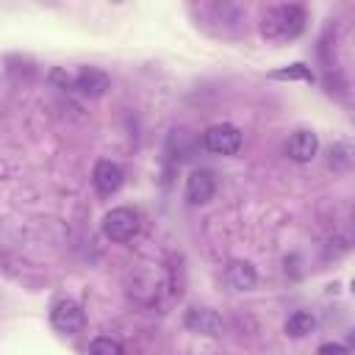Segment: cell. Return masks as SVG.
Returning a JSON list of instances; mask_svg holds the SVG:
<instances>
[{
	"mask_svg": "<svg viewBox=\"0 0 355 355\" xmlns=\"http://www.w3.org/2000/svg\"><path fill=\"white\" fill-rule=\"evenodd\" d=\"M302 31H305V8L297 3L269 8L261 22V33L266 39H294Z\"/></svg>",
	"mask_w": 355,
	"mask_h": 355,
	"instance_id": "cell-1",
	"label": "cell"
},
{
	"mask_svg": "<svg viewBox=\"0 0 355 355\" xmlns=\"http://www.w3.org/2000/svg\"><path fill=\"white\" fill-rule=\"evenodd\" d=\"M202 144L214 155H236L241 150V130L236 125H230V122L211 125L202 133Z\"/></svg>",
	"mask_w": 355,
	"mask_h": 355,
	"instance_id": "cell-2",
	"label": "cell"
},
{
	"mask_svg": "<svg viewBox=\"0 0 355 355\" xmlns=\"http://www.w3.org/2000/svg\"><path fill=\"white\" fill-rule=\"evenodd\" d=\"M139 230V216L130 211V208H111L105 216H103V233L122 244V241H130Z\"/></svg>",
	"mask_w": 355,
	"mask_h": 355,
	"instance_id": "cell-3",
	"label": "cell"
},
{
	"mask_svg": "<svg viewBox=\"0 0 355 355\" xmlns=\"http://www.w3.org/2000/svg\"><path fill=\"white\" fill-rule=\"evenodd\" d=\"M50 324L64 333V336H75L83 330L86 324V316H83V308L75 302V300H58L53 308H50Z\"/></svg>",
	"mask_w": 355,
	"mask_h": 355,
	"instance_id": "cell-4",
	"label": "cell"
},
{
	"mask_svg": "<svg viewBox=\"0 0 355 355\" xmlns=\"http://www.w3.org/2000/svg\"><path fill=\"white\" fill-rule=\"evenodd\" d=\"M72 89L83 97H103L111 89V78L100 67H80L78 75L72 78Z\"/></svg>",
	"mask_w": 355,
	"mask_h": 355,
	"instance_id": "cell-5",
	"label": "cell"
},
{
	"mask_svg": "<svg viewBox=\"0 0 355 355\" xmlns=\"http://www.w3.org/2000/svg\"><path fill=\"white\" fill-rule=\"evenodd\" d=\"M183 324H186V330H191L197 336H211V338L222 336V330H225L222 316L211 308H189L183 316Z\"/></svg>",
	"mask_w": 355,
	"mask_h": 355,
	"instance_id": "cell-6",
	"label": "cell"
},
{
	"mask_svg": "<svg viewBox=\"0 0 355 355\" xmlns=\"http://www.w3.org/2000/svg\"><path fill=\"white\" fill-rule=\"evenodd\" d=\"M316 153H319V136H316L313 130H297V133H291L288 141H286V155H288L291 161H297V164L313 161Z\"/></svg>",
	"mask_w": 355,
	"mask_h": 355,
	"instance_id": "cell-7",
	"label": "cell"
},
{
	"mask_svg": "<svg viewBox=\"0 0 355 355\" xmlns=\"http://www.w3.org/2000/svg\"><path fill=\"white\" fill-rule=\"evenodd\" d=\"M122 180H125V172H122L119 164H114V161H108V158H103V161L94 164L92 183H94V189H97L100 194H114V191H119Z\"/></svg>",
	"mask_w": 355,
	"mask_h": 355,
	"instance_id": "cell-8",
	"label": "cell"
},
{
	"mask_svg": "<svg viewBox=\"0 0 355 355\" xmlns=\"http://www.w3.org/2000/svg\"><path fill=\"white\" fill-rule=\"evenodd\" d=\"M216 191V180H214V172L208 169H194L189 178H186V200L191 205H202L214 197Z\"/></svg>",
	"mask_w": 355,
	"mask_h": 355,
	"instance_id": "cell-9",
	"label": "cell"
},
{
	"mask_svg": "<svg viewBox=\"0 0 355 355\" xmlns=\"http://www.w3.org/2000/svg\"><path fill=\"white\" fill-rule=\"evenodd\" d=\"M225 280H227V286L236 288V291H252L255 283H258V272H255V266H252L250 261L236 258V261H230V263L225 266Z\"/></svg>",
	"mask_w": 355,
	"mask_h": 355,
	"instance_id": "cell-10",
	"label": "cell"
},
{
	"mask_svg": "<svg viewBox=\"0 0 355 355\" xmlns=\"http://www.w3.org/2000/svg\"><path fill=\"white\" fill-rule=\"evenodd\" d=\"M313 327H316V319H313V313H308V311H294V313L286 319V333H288L291 338H305L308 333H313Z\"/></svg>",
	"mask_w": 355,
	"mask_h": 355,
	"instance_id": "cell-11",
	"label": "cell"
},
{
	"mask_svg": "<svg viewBox=\"0 0 355 355\" xmlns=\"http://www.w3.org/2000/svg\"><path fill=\"white\" fill-rule=\"evenodd\" d=\"M272 78H277V80H305V83H313V72L305 67V64H288L286 69H277V72H272Z\"/></svg>",
	"mask_w": 355,
	"mask_h": 355,
	"instance_id": "cell-12",
	"label": "cell"
},
{
	"mask_svg": "<svg viewBox=\"0 0 355 355\" xmlns=\"http://www.w3.org/2000/svg\"><path fill=\"white\" fill-rule=\"evenodd\" d=\"M89 355H125L122 344L116 338H108V336H97L92 344H89Z\"/></svg>",
	"mask_w": 355,
	"mask_h": 355,
	"instance_id": "cell-13",
	"label": "cell"
},
{
	"mask_svg": "<svg viewBox=\"0 0 355 355\" xmlns=\"http://www.w3.org/2000/svg\"><path fill=\"white\" fill-rule=\"evenodd\" d=\"M50 80H53V83H61V89H72V78L64 75V69H53V72H50Z\"/></svg>",
	"mask_w": 355,
	"mask_h": 355,
	"instance_id": "cell-14",
	"label": "cell"
},
{
	"mask_svg": "<svg viewBox=\"0 0 355 355\" xmlns=\"http://www.w3.org/2000/svg\"><path fill=\"white\" fill-rule=\"evenodd\" d=\"M349 349L347 347H341V344H322L319 347V355H347Z\"/></svg>",
	"mask_w": 355,
	"mask_h": 355,
	"instance_id": "cell-15",
	"label": "cell"
}]
</instances>
